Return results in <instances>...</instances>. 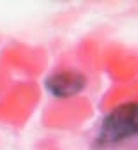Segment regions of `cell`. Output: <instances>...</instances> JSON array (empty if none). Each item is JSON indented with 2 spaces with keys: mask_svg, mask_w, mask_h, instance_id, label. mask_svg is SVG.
Instances as JSON below:
<instances>
[{
  "mask_svg": "<svg viewBox=\"0 0 138 150\" xmlns=\"http://www.w3.org/2000/svg\"><path fill=\"white\" fill-rule=\"evenodd\" d=\"M138 146V101L120 103L101 120L92 148L94 150H127Z\"/></svg>",
  "mask_w": 138,
  "mask_h": 150,
  "instance_id": "6da1fadb",
  "label": "cell"
},
{
  "mask_svg": "<svg viewBox=\"0 0 138 150\" xmlns=\"http://www.w3.org/2000/svg\"><path fill=\"white\" fill-rule=\"evenodd\" d=\"M87 85L85 74L75 69H65V71H57L51 72L44 81V87L50 96L57 99H67L78 96Z\"/></svg>",
  "mask_w": 138,
  "mask_h": 150,
  "instance_id": "7a4b0ae2",
  "label": "cell"
}]
</instances>
